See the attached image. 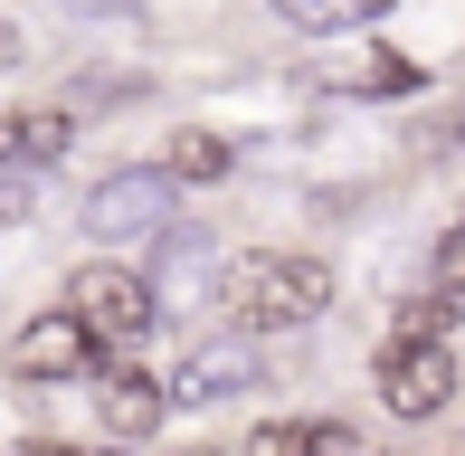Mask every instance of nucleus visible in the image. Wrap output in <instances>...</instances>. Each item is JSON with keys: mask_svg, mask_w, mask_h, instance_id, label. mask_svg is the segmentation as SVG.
<instances>
[{"mask_svg": "<svg viewBox=\"0 0 465 456\" xmlns=\"http://www.w3.org/2000/svg\"><path fill=\"white\" fill-rule=\"evenodd\" d=\"M228 314H238V333H294V323H313L332 304V266L304 257V247H257V257H238L219 276Z\"/></svg>", "mask_w": 465, "mask_h": 456, "instance_id": "f257e3e1", "label": "nucleus"}, {"mask_svg": "<svg viewBox=\"0 0 465 456\" xmlns=\"http://www.w3.org/2000/svg\"><path fill=\"white\" fill-rule=\"evenodd\" d=\"M67 304H76V323H86L95 342H143L162 323L143 266H114V257H86V266H76V276H67Z\"/></svg>", "mask_w": 465, "mask_h": 456, "instance_id": "f03ea898", "label": "nucleus"}, {"mask_svg": "<svg viewBox=\"0 0 465 456\" xmlns=\"http://www.w3.org/2000/svg\"><path fill=\"white\" fill-rule=\"evenodd\" d=\"M172 228V172L162 162H134V172H104L86 191V238L95 247H124V238H153Z\"/></svg>", "mask_w": 465, "mask_h": 456, "instance_id": "7ed1b4c3", "label": "nucleus"}, {"mask_svg": "<svg viewBox=\"0 0 465 456\" xmlns=\"http://www.w3.org/2000/svg\"><path fill=\"white\" fill-rule=\"evenodd\" d=\"M371 381H380L390 419H437L456 400V342H380Z\"/></svg>", "mask_w": 465, "mask_h": 456, "instance_id": "20e7f679", "label": "nucleus"}, {"mask_svg": "<svg viewBox=\"0 0 465 456\" xmlns=\"http://www.w3.org/2000/svg\"><path fill=\"white\" fill-rule=\"evenodd\" d=\"M104 371V342L76 323V304H48L38 323H19V342H10V381H95Z\"/></svg>", "mask_w": 465, "mask_h": 456, "instance_id": "39448f33", "label": "nucleus"}, {"mask_svg": "<svg viewBox=\"0 0 465 456\" xmlns=\"http://www.w3.org/2000/svg\"><path fill=\"white\" fill-rule=\"evenodd\" d=\"M257 333H219V342H190L172 371H162V390H172V409H219L238 400V390H257Z\"/></svg>", "mask_w": 465, "mask_h": 456, "instance_id": "423d86ee", "label": "nucleus"}, {"mask_svg": "<svg viewBox=\"0 0 465 456\" xmlns=\"http://www.w3.org/2000/svg\"><path fill=\"white\" fill-rule=\"evenodd\" d=\"M228 266H219V238L209 228H153V304H172V314H190V304H209V285H219Z\"/></svg>", "mask_w": 465, "mask_h": 456, "instance_id": "0eeeda50", "label": "nucleus"}, {"mask_svg": "<svg viewBox=\"0 0 465 456\" xmlns=\"http://www.w3.org/2000/svg\"><path fill=\"white\" fill-rule=\"evenodd\" d=\"M95 419L114 428V438H153V428L172 419V390H162V371H143V362L95 371Z\"/></svg>", "mask_w": 465, "mask_h": 456, "instance_id": "6e6552de", "label": "nucleus"}, {"mask_svg": "<svg viewBox=\"0 0 465 456\" xmlns=\"http://www.w3.org/2000/svg\"><path fill=\"white\" fill-rule=\"evenodd\" d=\"M238 456H361V428L351 419H266V428H247Z\"/></svg>", "mask_w": 465, "mask_h": 456, "instance_id": "1a4fd4ad", "label": "nucleus"}, {"mask_svg": "<svg viewBox=\"0 0 465 456\" xmlns=\"http://www.w3.org/2000/svg\"><path fill=\"white\" fill-rule=\"evenodd\" d=\"M76 143V114H57V105H0V162H29V172H48L57 153Z\"/></svg>", "mask_w": 465, "mask_h": 456, "instance_id": "9d476101", "label": "nucleus"}, {"mask_svg": "<svg viewBox=\"0 0 465 456\" xmlns=\"http://www.w3.org/2000/svg\"><path fill=\"white\" fill-rule=\"evenodd\" d=\"M332 86H342V95H418L428 67H418L409 48H351L342 67H332Z\"/></svg>", "mask_w": 465, "mask_h": 456, "instance_id": "9b49d317", "label": "nucleus"}, {"mask_svg": "<svg viewBox=\"0 0 465 456\" xmlns=\"http://www.w3.org/2000/svg\"><path fill=\"white\" fill-rule=\"evenodd\" d=\"M162 172L172 181H228L238 153H228V134H209V124H181V134L162 143Z\"/></svg>", "mask_w": 465, "mask_h": 456, "instance_id": "f8f14e48", "label": "nucleus"}, {"mask_svg": "<svg viewBox=\"0 0 465 456\" xmlns=\"http://www.w3.org/2000/svg\"><path fill=\"white\" fill-rule=\"evenodd\" d=\"M456 314H465V304H456V295H437V285H428V295H409V304H399L390 342H447V333H456Z\"/></svg>", "mask_w": 465, "mask_h": 456, "instance_id": "ddd939ff", "label": "nucleus"}, {"mask_svg": "<svg viewBox=\"0 0 465 456\" xmlns=\"http://www.w3.org/2000/svg\"><path fill=\"white\" fill-rule=\"evenodd\" d=\"M266 10H276L285 29H304V38H342V29H361V10H351V0H266Z\"/></svg>", "mask_w": 465, "mask_h": 456, "instance_id": "4468645a", "label": "nucleus"}, {"mask_svg": "<svg viewBox=\"0 0 465 456\" xmlns=\"http://www.w3.org/2000/svg\"><path fill=\"white\" fill-rule=\"evenodd\" d=\"M437 295H465V219L437 238Z\"/></svg>", "mask_w": 465, "mask_h": 456, "instance_id": "2eb2a0df", "label": "nucleus"}, {"mask_svg": "<svg viewBox=\"0 0 465 456\" xmlns=\"http://www.w3.org/2000/svg\"><path fill=\"white\" fill-rule=\"evenodd\" d=\"M57 10H76V19H134V0H57Z\"/></svg>", "mask_w": 465, "mask_h": 456, "instance_id": "dca6fc26", "label": "nucleus"}, {"mask_svg": "<svg viewBox=\"0 0 465 456\" xmlns=\"http://www.w3.org/2000/svg\"><path fill=\"white\" fill-rule=\"evenodd\" d=\"M10 456H86V447H57V438H19Z\"/></svg>", "mask_w": 465, "mask_h": 456, "instance_id": "f3484780", "label": "nucleus"}, {"mask_svg": "<svg viewBox=\"0 0 465 456\" xmlns=\"http://www.w3.org/2000/svg\"><path fill=\"white\" fill-rule=\"evenodd\" d=\"M0 67H19V29H10V19H0Z\"/></svg>", "mask_w": 465, "mask_h": 456, "instance_id": "a211bd4d", "label": "nucleus"}, {"mask_svg": "<svg viewBox=\"0 0 465 456\" xmlns=\"http://www.w3.org/2000/svg\"><path fill=\"white\" fill-rule=\"evenodd\" d=\"M351 10H361V29H371V19H380V10H399V0H351Z\"/></svg>", "mask_w": 465, "mask_h": 456, "instance_id": "6ab92c4d", "label": "nucleus"}, {"mask_svg": "<svg viewBox=\"0 0 465 456\" xmlns=\"http://www.w3.org/2000/svg\"><path fill=\"white\" fill-rule=\"evenodd\" d=\"M190 456H238V447H190Z\"/></svg>", "mask_w": 465, "mask_h": 456, "instance_id": "aec40b11", "label": "nucleus"}, {"mask_svg": "<svg viewBox=\"0 0 465 456\" xmlns=\"http://www.w3.org/2000/svg\"><path fill=\"white\" fill-rule=\"evenodd\" d=\"M456 456H465V447H456Z\"/></svg>", "mask_w": 465, "mask_h": 456, "instance_id": "412c9836", "label": "nucleus"}]
</instances>
